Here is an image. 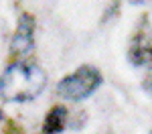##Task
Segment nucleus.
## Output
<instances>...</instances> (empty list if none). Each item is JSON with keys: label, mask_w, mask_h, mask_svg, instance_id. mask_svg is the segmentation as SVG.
<instances>
[{"label": "nucleus", "mask_w": 152, "mask_h": 134, "mask_svg": "<svg viewBox=\"0 0 152 134\" xmlns=\"http://www.w3.org/2000/svg\"><path fill=\"white\" fill-rule=\"evenodd\" d=\"M47 85L45 71L31 61H14L0 75V96L6 102H31Z\"/></svg>", "instance_id": "1"}, {"label": "nucleus", "mask_w": 152, "mask_h": 134, "mask_svg": "<svg viewBox=\"0 0 152 134\" xmlns=\"http://www.w3.org/2000/svg\"><path fill=\"white\" fill-rule=\"evenodd\" d=\"M102 85V73L94 65H83L57 83V96L67 102H81Z\"/></svg>", "instance_id": "2"}, {"label": "nucleus", "mask_w": 152, "mask_h": 134, "mask_svg": "<svg viewBox=\"0 0 152 134\" xmlns=\"http://www.w3.org/2000/svg\"><path fill=\"white\" fill-rule=\"evenodd\" d=\"M33 35H35V18L31 14H23L18 18L16 33L12 37V53L24 55L33 49Z\"/></svg>", "instance_id": "3"}, {"label": "nucleus", "mask_w": 152, "mask_h": 134, "mask_svg": "<svg viewBox=\"0 0 152 134\" xmlns=\"http://www.w3.org/2000/svg\"><path fill=\"white\" fill-rule=\"evenodd\" d=\"M65 122H67V110L63 108V106H55L47 114V118H45L43 132L45 134H59L65 128Z\"/></svg>", "instance_id": "4"}, {"label": "nucleus", "mask_w": 152, "mask_h": 134, "mask_svg": "<svg viewBox=\"0 0 152 134\" xmlns=\"http://www.w3.org/2000/svg\"><path fill=\"white\" fill-rule=\"evenodd\" d=\"M0 120H2V110H0Z\"/></svg>", "instance_id": "5"}]
</instances>
